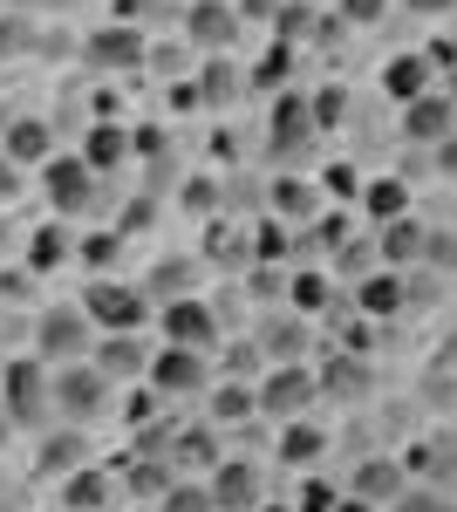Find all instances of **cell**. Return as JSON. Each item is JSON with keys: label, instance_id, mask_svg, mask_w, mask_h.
<instances>
[{"label": "cell", "instance_id": "15", "mask_svg": "<svg viewBox=\"0 0 457 512\" xmlns=\"http://www.w3.org/2000/svg\"><path fill=\"white\" fill-rule=\"evenodd\" d=\"M0 151L21 164V171H41V164L55 158V123H48V117H14V123H7V137H0Z\"/></svg>", "mask_w": 457, "mask_h": 512}, {"label": "cell", "instance_id": "45", "mask_svg": "<svg viewBox=\"0 0 457 512\" xmlns=\"http://www.w3.org/2000/svg\"><path fill=\"white\" fill-rule=\"evenodd\" d=\"M212 205H219L212 178H191V185H185V212H212Z\"/></svg>", "mask_w": 457, "mask_h": 512}, {"label": "cell", "instance_id": "29", "mask_svg": "<svg viewBox=\"0 0 457 512\" xmlns=\"http://www.w3.org/2000/svg\"><path fill=\"white\" fill-rule=\"evenodd\" d=\"M246 417H260L253 383H212V424H246Z\"/></svg>", "mask_w": 457, "mask_h": 512}, {"label": "cell", "instance_id": "26", "mask_svg": "<svg viewBox=\"0 0 457 512\" xmlns=\"http://www.w3.org/2000/svg\"><path fill=\"white\" fill-rule=\"evenodd\" d=\"M110 472H96V465H82V472L62 478V512H103L110 506Z\"/></svg>", "mask_w": 457, "mask_h": 512}, {"label": "cell", "instance_id": "43", "mask_svg": "<svg viewBox=\"0 0 457 512\" xmlns=\"http://www.w3.org/2000/svg\"><path fill=\"white\" fill-rule=\"evenodd\" d=\"M389 512H457V506L444 499V492H423V485H410V492H403Z\"/></svg>", "mask_w": 457, "mask_h": 512}, {"label": "cell", "instance_id": "7", "mask_svg": "<svg viewBox=\"0 0 457 512\" xmlns=\"http://www.w3.org/2000/svg\"><path fill=\"white\" fill-rule=\"evenodd\" d=\"M41 192H48V212H55V219H69V226H76V219H89V212L103 205L96 171H89L82 158H62V151L41 164Z\"/></svg>", "mask_w": 457, "mask_h": 512}, {"label": "cell", "instance_id": "47", "mask_svg": "<svg viewBox=\"0 0 457 512\" xmlns=\"http://www.w3.org/2000/svg\"><path fill=\"white\" fill-rule=\"evenodd\" d=\"M232 7H239V21H246V14H260V21H280V7H287V0H232Z\"/></svg>", "mask_w": 457, "mask_h": 512}, {"label": "cell", "instance_id": "25", "mask_svg": "<svg viewBox=\"0 0 457 512\" xmlns=\"http://www.w3.org/2000/svg\"><path fill=\"white\" fill-rule=\"evenodd\" d=\"M362 212H369L376 226L403 219V212H410V185H403L396 171H382V178H362Z\"/></svg>", "mask_w": 457, "mask_h": 512}, {"label": "cell", "instance_id": "44", "mask_svg": "<svg viewBox=\"0 0 457 512\" xmlns=\"http://www.w3.org/2000/svg\"><path fill=\"white\" fill-rule=\"evenodd\" d=\"M21 192H28V171H21V164L0 151V212H7V205H14Z\"/></svg>", "mask_w": 457, "mask_h": 512}, {"label": "cell", "instance_id": "51", "mask_svg": "<svg viewBox=\"0 0 457 512\" xmlns=\"http://www.w3.org/2000/svg\"><path fill=\"white\" fill-rule=\"evenodd\" d=\"M14 444V417H7V403H0V451Z\"/></svg>", "mask_w": 457, "mask_h": 512}, {"label": "cell", "instance_id": "46", "mask_svg": "<svg viewBox=\"0 0 457 512\" xmlns=\"http://www.w3.org/2000/svg\"><path fill=\"white\" fill-rule=\"evenodd\" d=\"M335 506H342V499H335L328 485H307L301 492V512H335Z\"/></svg>", "mask_w": 457, "mask_h": 512}, {"label": "cell", "instance_id": "10", "mask_svg": "<svg viewBox=\"0 0 457 512\" xmlns=\"http://www.w3.org/2000/svg\"><path fill=\"white\" fill-rule=\"evenodd\" d=\"M178 28H185V48H198V55H232V41H239V7H232V0H191Z\"/></svg>", "mask_w": 457, "mask_h": 512}, {"label": "cell", "instance_id": "12", "mask_svg": "<svg viewBox=\"0 0 457 512\" xmlns=\"http://www.w3.org/2000/svg\"><path fill=\"white\" fill-rule=\"evenodd\" d=\"M403 492H410V472H403L396 458H362L355 478H348V499H362V506H376V512L396 506Z\"/></svg>", "mask_w": 457, "mask_h": 512}, {"label": "cell", "instance_id": "34", "mask_svg": "<svg viewBox=\"0 0 457 512\" xmlns=\"http://www.w3.org/2000/svg\"><path fill=\"white\" fill-rule=\"evenodd\" d=\"M369 396V369H362V362H355V355H335V362H328V369H321V396Z\"/></svg>", "mask_w": 457, "mask_h": 512}, {"label": "cell", "instance_id": "36", "mask_svg": "<svg viewBox=\"0 0 457 512\" xmlns=\"http://www.w3.org/2000/svg\"><path fill=\"white\" fill-rule=\"evenodd\" d=\"M212 260H226V267H253V233H239V226H212V246H205Z\"/></svg>", "mask_w": 457, "mask_h": 512}, {"label": "cell", "instance_id": "18", "mask_svg": "<svg viewBox=\"0 0 457 512\" xmlns=\"http://www.w3.org/2000/svg\"><path fill=\"white\" fill-rule=\"evenodd\" d=\"M403 301H410V274H396V267H376V274L355 280V308H362L369 321L403 315Z\"/></svg>", "mask_w": 457, "mask_h": 512}, {"label": "cell", "instance_id": "42", "mask_svg": "<svg viewBox=\"0 0 457 512\" xmlns=\"http://www.w3.org/2000/svg\"><path fill=\"white\" fill-rule=\"evenodd\" d=\"M287 76H294V48L280 41V48H273L267 62H260V76H253V82H260V89H280V82H287Z\"/></svg>", "mask_w": 457, "mask_h": 512}, {"label": "cell", "instance_id": "30", "mask_svg": "<svg viewBox=\"0 0 457 512\" xmlns=\"http://www.w3.org/2000/svg\"><path fill=\"white\" fill-rule=\"evenodd\" d=\"M253 260H260V267H280V260H294V226L267 212V219L253 226Z\"/></svg>", "mask_w": 457, "mask_h": 512}, {"label": "cell", "instance_id": "1", "mask_svg": "<svg viewBox=\"0 0 457 512\" xmlns=\"http://www.w3.org/2000/svg\"><path fill=\"white\" fill-rule=\"evenodd\" d=\"M28 342L48 369H62V362H89L96 349V321L82 315V301H55V308H41L35 328H28Z\"/></svg>", "mask_w": 457, "mask_h": 512}, {"label": "cell", "instance_id": "22", "mask_svg": "<svg viewBox=\"0 0 457 512\" xmlns=\"http://www.w3.org/2000/svg\"><path fill=\"white\" fill-rule=\"evenodd\" d=\"M382 96L389 103H417V96H430V55H389L382 62Z\"/></svg>", "mask_w": 457, "mask_h": 512}, {"label": "cell", "instance_id": "6", "mask_svg": "<svg viewBox=\"0 0 457 512\" xmlns=\"http://www.w3.org/2000/svg\"><path fill=\"white\" fill-rule=\"evenodd\" d=\"M82 62L96 76H144L151 69V41H144L137 21H103L96 35L82 41Z\"/></svg>", "mask_w": 457, "mask_h": 512}, {"label": "cell", "instance_id": "27", "mask_svg": "<svg viewBox=\"0 0 457 512\" xmlns=\"http://www.w3.org/2000/svg\"><path fill=\"white\" fill-rule=\"evenodd\" d=\"M287 308L294 315H321V308H342V294H335V280L301 267V274H287Z\"/></svg>", "mask_w": 457, "mask_h": 512}, {"label": "cell", "instance_id": "2", "mask_svg": "<svg viewBox=\"0 0 457 512\" xmlns=\"http://www.w3.org/2000/svg\"><path fill=\"white\" fill-rule=\"evenodd\" d=\"M0 403H7L14 431H35V424H48V417H55V369H48L41 355L7 362V369H0Z\"/></svg>", "mask_w": 457, "mask_h": 512}, {"label": "cell", "instance_id": "39", "mask_svg": "<svg viewBox=\"0 0 457 512\" xmlns=\"http://www.w3.org/2000/svg\"><path fill=\"white\" fill-rule=\"evenodd\" d=\"M307 110H314V130H335V123L348 117V89H314Z\"/></svg>", "mask_w": 457, "mask_h": 512}, {"label": "cell", "instance_id": "3", "mask_svg": "<svg viewBox=\"0 0 457 512\" xmlns=\"http://www.w3.org/2000/svg\"><path fill=\"white\" fill-rule=\"evenodd\" d=\"M110 396H116V383L96 362H62L55 369V417L76 424V431H89L96 417H110Z\"/></svg>", "mask_w": 457, "mask_h": 512}, {"label": "cell", "instance_id": "38", "mask_svg": "<svg viewBox=\"0 0 457 512\" xmlns=\"http://www.w3.org/2000/svg\"><path fill=\"white\" fill-rule=\"evenodd\" d=\"M389 7H396V0H335V21H342V28H376Z\"/></svg>", "mask_w": 457, "mask_h": 512}, {"label": "cell", "instance_id": "4", "mask_svg": "<svg viewBox=\"0 0 457 512\" xmlns=\"http://www.w3.org/2000/svg\"><path fill=\"white\" fill-rule=\"evenodd\" d=\"M253 396H260V417L294 424V417H307V410L321 403V376H314L307 362H273L267 376L253 383Z\"/></svg>", "mask_w": 457, "mask_h": 512}, {"label": "cell", "instance_id": "53", "mask_svg": "<svg viewBox=\"0 0 457 512\" xmlns=\"http://www.w3.org/2000/svg\"><path fill=\"white\" fill-rule=\"evenodd\" d=\"M444 355H451V362H457V328H451V335H444Z\"/></svg>", "mask_w": 457, "mask_h": 512}, {"label": "cell", "instance_id": "50", "mask_svg": "<svg viewBox=\"0 0 457 512\" xmlns=\"http://www.w3.org/2000/svg\"><path fill=\"white\" fill-rule=\"evenodd\" d=\"M14 246H21V233H14V219L0 212V253H14Z\"/></svg>", "mask_w": 457, "mask_h": 512}, {"label": "cell", "instance_id": "16", "mask_svg": "<svg viewBox=\"0 0 457 512\" xmlns=\"http://www.w3.org/2000/svg\"><path fill=\"white\" fill-rule=\"evenodd\" d=\"M423 253H430V233H423L417 219L403 212V219H389V226H376V260L382 267H396V274H410Z\"/></svg>", "mask_w": 457, "mask_h": 512}, {"label": "cell", "instance_id": "28", "mask_svg": "<svg viewBox=\"0 0 457 512\" xmlns=\"http://www.w3.org/2000/svg\"><path fill=\"white\" fill-rule=\"evenodd\" d=\"M239 89H246V76L232 69V55H205V82H198V103H205V110H219L226 96H239Z\"/></svg>", "mask_w": 457, "mask_h": 512}, {"label": "cell", "instance_id": "32", "mask_svg": "<svg viewBox=\"0 0 457 512\" xmlns=\"http://www.w3.org/2000/svg\"><path fill=\"white\" fill-rule=\"evenodd\" d=\"M403 472H423V478H457V437H430V444H417L410 458H403Z\"/></svg>", "mask_w": 457, "mask_h": 512}, {"label": "cell", "instance_id": "20", "mask_svg": "<svg viewBox=\"0 0 457 512\" xmlns=\"http://www.w3.org/2000/svg\"><path fill=\"white\" fill-rule=\"evenodd\" d=\"M89 465V431H76V424H62V431H48L41 437V458H35V472L41 478H69Z\"/></svg>", "mask_w": 457, "mask_h": 512}, {"label": "cell", "instance_id": "40", "mask_svg": "<svg viewBox=\"0 0 457 512\" xmlns=\"http://www.w3.org/2000/svg\"><path fill=\"white\" fill-rule=\"evenodd\" d=\"M157 512H219V506H212V492H205V485H171Z\"/></svg>", "mask_w": 457, "mask_h": 512}, {"label": "cell", "instance_id": "52", "mask_svg": "<svg viewBox=\"0 0 457 512\" xmlns=\"http://www.w3.org/2000/svg\"><path fill=\"white\" fill-rule=\"evenodd\" d=\"M335 512H376V506H362V499H342V506H335Z\"/></svg>", "mask_w": 457, "mask_h": 512}, {"label": "cell", "instance_id": "48", "mask_svg": "<svg viewBox=\"0 0 457 512\" xmlns=\"http://www.w3.org/2000/svg\"><path fill=\"white\" fill-rule=\"evenodd\" d=\"M396 7H403V14H423V21H430V14H451L457 0H396Z\"/></svg>", "mask_w": 457, "mask_h": 512}, {"label": "cell", "instance_id": "17", "mask_svg": "<svg viewBox=\"0 0 457 512\" xmlns=\"http://www.w3.org/2000/svg\"><path fill=\"white\" fill-rule=\"evenodd\" d=\"M403 137H410V144H444V137H457V103L437 96V89L417 96V103L403 110Z\"/></svg>", "mask_w": 457, "mask_h": 512}, {"label": "cell", "instance_id": "14", "mask_svg": "<svg viewBox=\"0 0 457 512\" xmlns=\"http://www.w3.org/2000/svg\"><path fill=\"white\" fill-rule=\"evenodd\" d=\"M321 130H314V110H307V96H280L273 103V117H267V144H273V158H294L301 144H314Z\"/></svg>", "mask_w": 457, "mask_h": 512}, {"label": "cell", "instance_id": "35", "mask_svg": "<svg viewBox=\"0 0 457 512\" xmlns=\"http://www.w3.org/2000/svg\"><path fill=\"white\" fill-rule=\"evenodd\" d=\"M35 48H41L35 14H7V21H0V55H35Z\"/></svg>", "mask_w": 457, "mask_h": 512}, {"label": "cell", "instance_id": "5", "mask_svg": "<svg viewBox=\"0 0 457 512\" xmlns=\"http://www.w3.org/2000/svg\"><path fill=\"white\" fill-rule=\"evenodd\" d=\"M82 315L96 321L103 335H137V328L151 321V294H144V287H130V280L96 274V280H89V294H82Z\"/></svg>", "mask_w": 457, "mask_h": 512}, {"label": "cell", "instance_id": "49", "mask_svg": "<svg viewBox=\"0 0 457 512\" xmlns=\"http://www.w3.org/2000/svg\"><path fill=\"white\" fill-rule=\"evenodd\" d=\"M7 7H14V14H62L69 0H7Z\"/></svg>", "mask_w": 457, "mask_h": 512}, {"label": "cell", "instance_id": "11", "mask_svg": "<svg viewBox=\"0 0 457 512\" xmlns=\"http://www.w3.org/2000/svg\"><path fill=\"white\" fill-rule=\"evenodd\" d=\"M205 492H212V506L219 512H260V465H246V458H219L212 478H205Z\"/></svg>", "mask_w": 457, "mask_h": 512}, {"label": "cell", "instance_id": "23", "mask_svg": "<svg viewBox=\"0 0 457 512\" xmlns=\"http://www.w3.org/2000/svg\"><path fill=\"white\" fill-rule=\"evenodd\" d=\"M260 355L267 362H307V315H273V321H260Z\"/></svg>", "mask_w": 457, "mask_h": 512}, {"label": "cell", "instance_id": "9", "mask_svg": "<svg viewBox=\"0 0 457 512\" xmlns=\"http://www.w3.org/2000/svg\"><path fill=\"white\" fill-rule=\"evenodd\" d=\"M144 383H151L164 403H178V396H212V362L198 349H157Z\"/></svg>", "mask_w": 457, "mask_h": 512}, {"label": "cell", "instance_id": "24", "mask_svg": "<svg viewBox=\"0 0 457 512\" xmlns=\"http://www.w3.org/2000/svg\"><path fill=\"white\" fill-rule=\"evenodd\" d=\"M267 212L273 219H287V226H314V212H321V192L307 185V178H273V192H267Z\"/></svg>", "mask_w": 457, "mask_h": 512}, {"label": "cell", "instance_id": "19", "mask_svg": "<svg viewBox=\"0 0 457 512\" xmlns=\"http://www.w3.org/2000/svg\"><path fill=\"white\" fill-rule=\"evenodd\" d=\"M82 164H89L96 178L123 171V164H130V130H123L116 117H96L89 123V144H82Z\"/></svg>", "mask_w": 457, "mask_h": 512}, {"label": "cell", "instance_id": "33", "mask_svg": "<svg viewBox=\"0 0 457 512\" xmlns=\"http://www.w3.org/2000/svg\"><path fill=\"white\" fill-rule=\"evenodd\" d=\"M123 246H130V233H123V226H110V233H82L76 239V260H89L96 274H110L116 260H123Z\"/></svg>", "mask_w": 457, "mask_h": 512}, {"label": "cell", "instance_id": "41", "mask_svg": "<svg viewBox=\"0 0 457 512\" xmlns=\"http://www.w3.org/2000/svg\"><path fill=\"white\" fill-rule=\"evenodd\" d=\"M321 192H335V198H362V171H355V164H328V171H321Z\"/></svg>", "mask_w": 457, "mask_h": 512}, {"label": "cell", "instance_id": "21", "mask_svg": "<svg viewBox=\"0 0 457 512\" xmlns=\"http://www.w3.org/2000/svg\"><path fill=\"white\" fill-rule=\"evenodd\" d=\"M69 260H76V226L69 219H48V226L28 233V274H55Z\"/></svg>", "mask_w": 457, "mask_h": 512}, {"label": "cell", "instance_id": "13", "mask_svg": "<svg viewBox=\"0 0 457 512\" xmlns=\"http://www.w3.org/2000/svg\"><path fill=\"white\" fill-rule=\"evenodd\" d=\"M151 355H157V349H144L137 335H96L89 362H96L110 383H144V376H151Z\"/></svg>", "mask_w": 457, "mask_h": 512}, {"label": "cell", "instance_id": "31", "mask_svg": "<svg viewBox=\"0 0 457 512\" xmlns=\"http://www.w3.org/2000/svg\"><path fill=\"white\" fill-rule=\"evenodd\" d=\"M321 451H328V431H314L307 417H294V424H280V458H287V465H314Z\"/></svg>", "mask_w": 457, "mask_h": 512}, {"label": "cell", "instance_id": "54", "mask_svg": "<svg viewBox=\"0 0 457 512\" xmlns=\"http://www.w3.org/2000/svg\"><path fill=\"white\" fill-rule=\"evenodd\" d=\"M260 512H294V506H260Z\"/></svg>", "mask_w": 457, "mask_h": 512}, {"label": "cell", "instance_id": "8", "mask_svg": "<svg viewBox=\"0 0 457 512\" xmlns=\"http://www.w3.org/2000/svg\"><path fill=\"white\" fill-rule=\"evenodd\" d=\"M157 328H164V349H198V355H212L219 349V308L212 301H198V294H178V301H164L157 308Z\"/></svg>", "mask_w": 457, "mask_h": 512}, {"label": "cell", "instance_id": "37", "mask_svg": "<svg viewBox=\"0 0 457 512\" xmlns=\"http://www.w3.org/2000/svg\"><path fill=\"white\" fill-rule=\"evenodd\" d=\"M185 287H191V260H157V274L144 280V294H171V301H178Z\"/></svg>", "mask_w": 457, "mask_h": 512}]
</instances>
